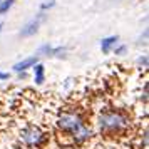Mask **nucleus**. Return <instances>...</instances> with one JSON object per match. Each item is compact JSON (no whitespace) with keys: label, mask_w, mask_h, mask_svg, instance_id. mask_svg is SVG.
Here are the masks:
<instances>
[{"label":"nucleus","mask_w":149,"mask_h":149,"mask_svg":"<svg viewBox=\"0 0 149 149\" xmlns=\"http://www.w3.org/2000/svg\"><path fill=\"white\" fill-rule=\"evenodd\" d=\"M5 81H10V72L0 70V82H5Z\"/></svg>","instance_id":"15"},{"label":"nucleus","mask_w":149,"mask_h":149,"mask_svg":"<svg viewBox=\"0 0 149 149\" xmlns=\"http://www.w3.org/2000/svg\"><path fill=\"white\" fill-rule=\"evenodd\" d=\"M0 2H2V0H0Z\"/></svg>","instance_id":"18"},{"label":"nucleus","mask_w":149,"mask_h":149,"mask_svg":"<svg viewBox=\"0 0 149 149\" xmlns=\"http://www.w3.org/2000/svg\"><path fill=\"white\" fill-rule=\"evenodd\" d=\"M49 134L39 124H25L19 131V139L27 149H42L49 142Z\"/></svg>","instance_id":"3"},{"label":"nucleus","mask_w":149,"mask_h":149,"mask_svg":"<svg viewBox=\"0 0 149 149\" xmlns=\"http://www.w3.org/2000/svg\"><path fill=\"white\" fill-rule=\"evenodd\" d=\"M15 5V0H2L0 2V17H3V15H7L12 7Z\"/></svg>","instance_id":"10"},{"label":"nucleus","mask_w":149,"mask_h":149,"mask_svg":"<svg viewBox=\"0 0 149 149\" xmlns=\"http://www.w3.org/2000/svg\"><path fill=\"white\" fill-rule=\"evenodd\" d=\"M2 29H3V24H2V22H0V32H2Z\"/></svg>","instance_id":"17"},{"label":"nucleus","mask_w":149,"mask_h":149,"mask_svg":"<svg viewBox=\"0 0 149 149\" xmlns=\"http://www.w3.org/2000/svg\"><path fill=\"white\" fill-rule=\"evenodd\" d=\"M148 65H149V61H148V54H142V55H139L137 57V67L139 69H148Z\"/></svg>","instance_id":"13"},{"label":"nucleus","mask_w":149,"mask_h":149,"mask_svg":"<svg viewBox=\"0 0 149 149\" xmlns=\"http://www.w3.org/2000/svg\"><path fill=\"white\" fill-rule=\"evenodd\" d=\"M67 52H69V49L65 45L54 47L50 44H42L40 47L37 49V55L39 57H47V59H65Z\"/></svg>","instance_id":"4"},{"label":"nucleus","mask_w":149,"mask_h":149,"mask_svg":"<svg viewBox=\"0 0 149 149\" xmlns=\"http://www.w3.org/2000/svg\"><path fill=\"white\" fill-rule=\"evenodd\" d=\"M112 54L117 55V57H122V55H126V54H127V45L119 42V44H117V45L112 49Z\"/></svg>","instance_id":"11"},{"label":"nucleus","mask_w":149,"mask_h":149,"mask_svg":"<svg viewBox=\"0 0 149 149\" xmlns=\"http://www.w3.org/2000/svg\"><path fill=\"white\" fill-rule=\"evenodd\" d=\"M55 126H57V129H59V132L62 136L72 137L79 129L87 126V119H86V116L82 114L81 109L67 107V109H62L61 114L57 116Z\"/></svg>","instance_id":"2"},{"label":"nucleus","mask_w":149,"mask_h":149,"mask_svg":"<svg viewBox=\"0 0 149 149\" xmlns=\"http://www.w3.org/2000/svg\"><path fill=\"white\" fill-rule=\"evenodd\" d=\"M131 126V116L126 109L107 107L97 116V129L104 137H116L126 132Z\"/></svg>","instance_id":"1"},{"label":"nucleus","mask_w":149,"mask_h":149,"mask_svg":"<svg viewBox=\"0 0 149 149\" xmlns=\"http://www.w3.org/2000/svg\"><path fill=\"white\" fill-rule=\"evenodd\" d=\"M55 7V0H44V2H40V5H39V8H40V12H49L50 8Z\"/></svg>","instance_id":"12"},{"label":"nucleus","mask_w":149,"mask_h":149,"mask_svg":"<svg viewBox=\"0 0 149 149\" xmlns=\"http://www.w3.org/2000/svg\"><path fill=\"white\" fill-rule=\"evenodd\" d=\"M32 70H34V82L37 86H42L45 82V65L42 62H37L32 67Z\"/></svg>","instance_id":"9"},{"label":"nucleus","mask_w":149,"mask_h":149,"mask_svg":"<svg viewBox=\"0 0 149 149\" xmlns=\"http://www.w3.org/2000/svg\"><path fill=\"white\" fill-rule=\"evenodd\" d=\"M47 19V12H39V14L35 15L32 20H29L24 27L20 29V32H19V35H20L22 39H29V37H32V35H35L37 32H39V27H40V24L44 20Z\"/></svg>","instance_id":"5"},{"label":"nucleus","mask_w":149,"mask_h":149,"mask_svg":"<svg viewBox=\"0 0 149 149\" xmlns=\"http://www.w3.org/2000/svg\"><path fill=\"white\" fill-rule=\"evenodd\" d=\"M39 55H29V57H25V59H22V61L15 62L14 65H12V69H14V72H27L29 69H32L39 62Z\"/></svg>","instance_id":"6"},{"label":"nucleus","mask_w":149,"mask_h":149,"mask_svg":"<svg viewBox=\"0 0 149 149\" xmlns=\"http://www.w3.org/2000/svg\"><path fill=\"white\" fill-rule=\"evenodd\" d=\"M148 81H144V86H142V92H141V101L144 102V106L148 104Z\"/></svg>","instance_id":"14"},{"label":"nucleus","mask_w":149,"mask_h":149,"mask_svg":"<svg viewBox=\"0 0 149 149\" xmlns=\"http://www.w3.org/2000/svg\"><path fill=\"white\" fill-rule=\"evenodd\" d=\"M92 136H94L92 129L89 127V126H84V127L79 129V131L70 137V139H72V144H75V146H82V144H86L87 141H91V139H92Z\"/></svg>","instance_id":"7"},{"label":"nucleus","mask_w":149,"mask_h":149,"mask_svg":"<svg viewBox=\"0 0 149 149\" xmlns=\"http://www.w3.org/2000/svg\"><path fill=\"white\" fill-rule=\"evenodd\" d=\"M17 75H19V79H20V81H25V79L29 77V75H27V72H19Z\"/></svg>","instance_id":"16"},{"label":"nucleus","mask_w":149,"mask_h":149,"mask_svg":"<svg viewBox=\"0 0 149 149\" xmlns=\"http://www.w3.org/2000/svg\"><path fill=\"white\" fill-rule=\"evenodd\" d=\"M119 44V35H109L101 39V52L102 54H111L112 49Z\"/></svg>","instance_id":"8"}]
</instances>
